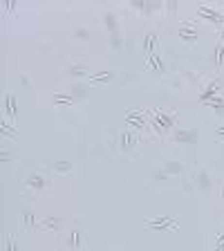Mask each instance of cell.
Returning <instances> with one entry per match:
<instances>
[{
  "label": "cell",
  "mask_w": 224,
  "mask_h": 251,
  "mask_svg": "<svg viewBox=\"0 0 224 251\" xmlns=\"http://www.w3.org/2000/svg\"><path fill=\"white\" fill-rule=\"evenodd\" d=\"M85 240H88V235H85V231H83L81 227H74L70 229V234H67V249H83L85 247Z\"/></svg>",
  "instance_id": "cell-2"
},
{
  "label": "cell",
  "mask_w": 224,
  "mask_h": 251,
  "mask_svg": "<svg viewBox=\"0 0 224 251\" xmlns=\"http://www.w3.org/2000/svg\"><path fill=\"white\" fill-rule=\"evenodd\" d=\"M7 108H9V110H7V112H9V117L16 119V99H14L12 94L7 97Z\"/></svg>",
  "instance_id": "cell-7"
},
{
  "label": "cell",
  "mask_w": 224,
  "mask_h": 251,
  "mask_svg": "<svg viewBox=\"0 0 224 251\" xmlns=\"http://www.w3.org/2000/svg\"><path fill=\"white\" fill-rule=\"evenodd\" d=\"M146 224L148 227H164V229H175L179 222H177V218H157V220H150V218H146Z\"/></svg>",
  "instance_id": "cell-4"
},
{
  "label": "cell",
  "mask_w": 224,
  "mask_h": 251,
  "mask_svg": "<svg viewBox=\"0 0 224 251\" xmlns=\"http://www.w3.org/2000/svg\"><path fill=\"white\" fill-rule=\"evenodd\" d=\"M220 198L224 200V182H222V184H220Z\"/></svg>",
  "instance_id": "cell-9"
},
{
  "label": "cell",
  "mask_w": 224,
  "mask_h": 251,
  "mask_svg": "<svg viewBox=\"0 0 224 251\" xmlns=\"http://www.w3.org/2000/svg\"><path fill=\"white\" fill-rule=\"evenodd\" d=\"M135 146H139V134L135 130H124V134H121V148L130 151V148H135Z\"/></svg>",
  "instance_id": "cell-3"
},
{
  "label": "cell",
  "mask_w": 224,
  "mask_h": 251,
  "mask_svg": "<svg viewBox=\"0 0 224 251\" xmlns=\"http://www.w3.org/2000/svg\"><path fill=\"white\" fill-rule=\"evenodd\" d=\"M213 65H215L218 70L224 65V41H218V45H215V52H213Z\"/></svg>",
  "instance_id": "cell-5"
},
{
  "label": "cell",
  "mask_w": 224,
  "mask_h": 251,
  "mask_svg": "<svg viewBox=\"0 0 224 251\" xmlns=\"http://www.w3.org/2000/svg\"><path fill=\"white\" fill-rule=\"evenodd\" d=\"M52 170L59 173V175H67L72 170V166H70V162H56V164H52Z\"/></svg>",
  "instance_id": "cell-6"
},
{
  "label": "cell",
  "mask_w": 224,
  "mask_h": 251,
  "mask_svg": "<svg viewBox=\"0 0 224 251\" xmlns=\"http://www.w3.org/2000/svg\"><path fill=\"white\" fill-rule=\"evenodd\" d=\"M49 186V177L45 175V168L43 166H36V168L27 170L23 177H20V191L36 198L38 193H43Z\"/></svg>",
  "instance_id": "cell-1"
},
{
  "label": "cell",
  "mask_w": 224,
  "mask_h": 251,
  "mask_svg": "<svg viewBox=\"0 0 224 251\" xmlns=\"http://www.w3.org/2000/svg\"><path fill=\"white\" fill-rule=\"evenodd\" d=\"M25 227H27V231H32V227H34V216L30 211H25Z\"/></svg>",
  "instance_id": "cell-8"
}]
</instances>
